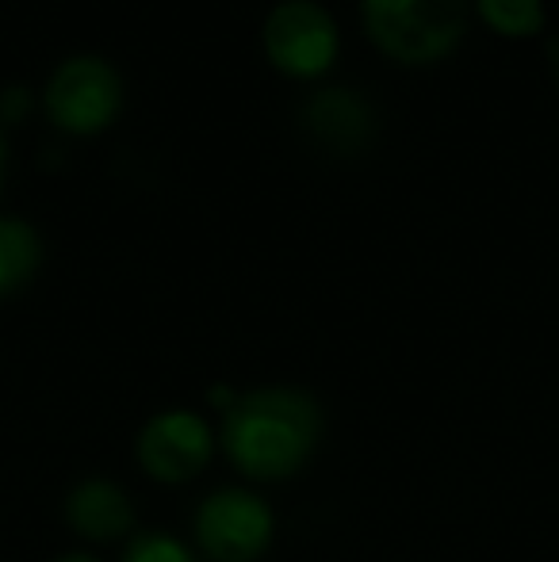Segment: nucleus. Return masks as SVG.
Returning <instances> with one entry per match:
<instances>
[{
    "label": "nucleus",
    "mask_w": 559,
    "mask_h": 562,
    "mask_svg": "<svg viewBox=\"0 0 559 562\" xmlns=\"http://www.w3.org/2000/svg\"><path fill=\"white\" fill-rule=\"evenodd\" d=\"M322 437V414L295 386H261L238 394L223 417V451L246 479H291Z\"/></svg>",
    "instance_id": "f257e3e1"
},
{
    "label": "nucleus",
    "mask_w": 559,
    "mask_h": 562,
    "mask_svg": "<svg viewBox=\"0 0 559 562\" xmlns=\"http://www.w3.org/2000/svg\"><path fill=\"white\" fill-rule=\"evenodd\" d=\"M365 31L395 61H437L468 31V0H360Z\"/></svg>",
    "instance_id": "f03ea898"
},
{
    "label": "nucleus",
    "mask_w": 559,
    "mask_h": 562,
    "mask_svg": "<svg viewBox=\"0 0 559 562\" xmlns=\"http://www.w3.org/2000/svg\"><path fill=\"white\" fill-rule=\"evenodd\" d=\"M123 108V77L100 54H74L46 81V112L62 131H104Z\"/></svg>",
    "instance_id": "7ed1b4c3"
},
{
    "label": "nucleus",
    "mask_w": 559,
    "mask_h": 562,
    "mask_svg": "<svg viewBox=\"0 0 559 562\" xmlns=\"http://www.w3.org/2000/svg\"><path fill=\"white\" fill-rule=\"evenodd\" d=\"M272 509L249 490H219L195 513V543L215 562H254L272 543Z\"/></svg>",
    "instance_id": "20e7f679"
},
{
    "label": "nucleus",
    "mask_w": 559,
    "mask_h": 562,
    "mask_svg": "<svg viewBox=\"0 0 559 562\" xmlns=\"http://www.w3.org/2000/svg\"><path fill=\"white\" fill-rule=\"evenodd\" d=\"M261 35L269 61L291 77H318L337 58V23L318 0H280Z\"/></svg>",
    "instance_id": "39448f33"
},
{
    "label": "nucleus",
    "mask_w": 559,
    "mask_h": 562,
    "mask_svg": "<svg viewBox=\"0 0 559 562\" xmlns=\"http://www.w3.org/2000/svg\"><path fill=\"white\" fill-rule=\"evenodd\" d=\"M215 456V432L200 414L165 409L138 432V463L157 482H188Z\"/></svg>",
    "instance_id": "423d86ee"
},
{
    "label": "nucleus",
    "mask_w": 559,
    "mask_h": 562,
    "mask_svg": "<svg viewBox=\"0 0 559 562\" xmlns=\"http://www.w3.org/2000/svg\"><path fill=\"white\" fill-rule=\"evenodd\" d=\"M66 520L85 540H120L135 528V509L115 482L89 479L66 497Z\"/></svg>",
    "instance_id": "0eeeda50"
},
{
    "label": "nucleus",
    "mask_w": 559,
    "mask_h": 562,
    "mask_svg": "<svg viewBox=\"0 0 559 562\" xmlns=\"http://www.w3.org/2000/svg\"><path fill=\"white\" fill-rule=\"evenodd\" d=\"M43 265V237L23 218H0V295L23 288Z\"/></svg>",
    "instance_id": "6e6552de"
},
{
    "label": "nucleus",
    "mask_w": 559,
    "mask_h": 562,
    "mask_svg": "<svg viewBox=\"0 0 559 562\" xmlns=\"http://www.w3.org/2000/svg\"><path fill=\"white\" fill-rule=\"evenodd\" d=\"M476 8L502 35H537L545 27V0H476Z\"/></svg>",
    "instance_id": "1a4fd4ad"
},
{
    "label": "nucleus",
    "mask_w": 559,
    "mask_h": 562,
    "mask_svg": "<svg viewBox=\"0 0 559 562\" xmlns=\"http://www.w3.org/2000/svg\"><path fill=\"white\" fill-rule=\"evenodd\" d=\"M123 562H195V555L169 532H135Z\"/></svg>",
    "instance_id": "9d476101"
},
{
    "label": "nucleus",
    "mask_w": 559,
    "mask_h": 562,
    "mask_svg": "<svg viewBox=\"0 0 559 562\" xmlns=\"http://www.w3.org/2000/svg\"><path fill=\"white\" fill-rule=\"evenodd\" d=\"M548 66H552V74H556V81H559V35L548 43Z\"/></svg>",
    "instance_id": "9b49d317"
},
{
    "label": "nucleus",
    "mask_w": 559,
    "mask_h": 562,
    "mask_svg": "<svg viewBox=\"0 0 559 562\" xmlns=\"http://www.w3.org/2000/svg\"><path fill=\"white\" fill-rule=\"evenodd\" d=\"M4 165H8V146H4V131H0V184H4Z\"/></svg>",
    "instance_id": "f8f14e48"
},
{
    "label": "nucleus",
    "mask_w": 559,
    "mask_h": 562,
    "mask_svg": "<svg viewBox=\"0 0 559 562\" xmlns=\"http://www.w3.org/2000/svg\"><path fill=\"white\" fill-rule=\"evenodd\" d=\"M58 562H97V559H92V555H62Z\"/></svg>",
    "instance_id": "ddd939ff"
}]
</instances>
